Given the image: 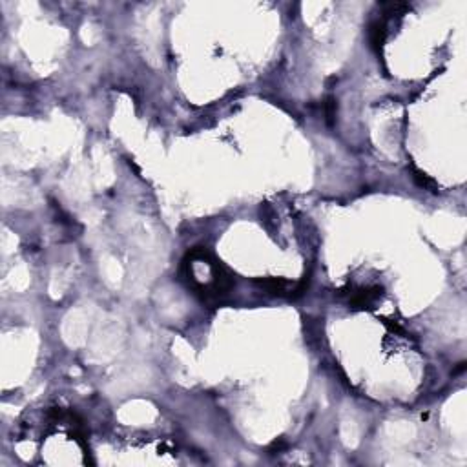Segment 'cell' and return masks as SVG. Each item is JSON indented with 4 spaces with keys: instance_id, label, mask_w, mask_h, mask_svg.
Segmentation results:
<instances>
[{
    "instance_id": "6da1fadb",
    "label": "cell",
    "mask_w": 467,
    "mask_h": 467,
    "mask_svg": "<svg viewBox=\"0 0 467 467\" xmlns=\"http://www.w3.org/2000/svg\"><path fill=\"white\" fill-rule=\"evenodd\" d=\"M261 285H263V287L267 288L269 292H272V294H283L288 283L283 281V279H275V277H272V279H263V281H261Z\"/></svg>"
}]
</instances>
